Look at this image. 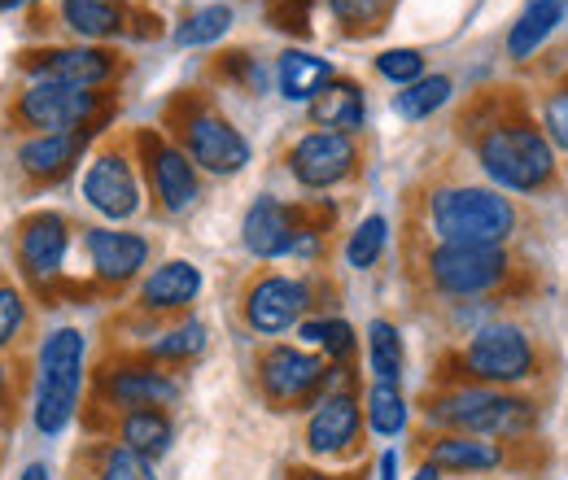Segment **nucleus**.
Here are the masks:
<instances>
[{"instance_id": "39448f33", "label": "nucleus", "mask_w": 568, "mask_h": 480, "mask_svg": "<svg viewBox=\"0 0 568 480\" xmlns=\"http://www.w3.org/2000/svg\"><path fill=\"white\" fill-rule=\"evenodd\" d=\"M547 398L468 380H433L420 398V432H473L529 441L542 432Z\"/></svg>"}, {"instance_id": "ea45409f", "label": "nucleus", "mask_w": 568, "mask_h": 480, "mask_svg": "<svg viewBox=\"0 0 568 480\" xmlns=\"http://www.w3.org/2000/svg\"><path fill=\"white\" fill-rule=\"evenodd\" d=\"M376 477H381V480H398V455H394V450H385V455H381V463H376Z\"/></svg>"}, {"instance_id": "a211bd4d", "label": "nucleus", "mask_w": 568, "mask_h": 480, "mask_svg": "<svg viewBox=\"0 0 568 480\" xmlns=\"http://www.w3.org/2000/svg\"><path fill=\"white\" fill-rule=\"evenodd\" d=\"M67 249H71V223L58 210H36L22 218L18 227V263L36 284L58 279L67 267Z\"/></svg>"}, {"instance_id": "393cba45", "label": "nucleus", "mask_w": 568, "mask_h": 480, "mask_svg": "<svg viewBox=\"0 0 568 480\" xmlns=\"http://www.w3.org/2000/svg\"><path fill=\"white\" fill-rule=\"evenodd\" d=\"M333 62L328 58H315L306 49H284L276 58V83H281V96L284 101H315L328 83H333Z\"/></svg>"}, {"instance_id": "72a5a7b5", "label": "nucleus", "mask_w": 568, "mask_h": 480, "mask_svg": "<svg viewBox=\"0 0 568 480\" xmlns=\"http://www.w3.org/2000/svg\"><path fill=\"white\" fill-rule=\"evenodd\" d=\"M227 31H232V4H202L175 27V44L180 49H202V44L223 40Z\"/></svg>"}, {"instance_id": "7ed1b4c3", "label": "nucleus", "mask_w": 568, "mask_h": 480, "mask_svg": "<svg viewBox=\"0 0 568 480\" xmlns=\"http://www.w3.org/2000/svg\"><path fill=\"white\" fill-rule=\"evenodd\" d=\"M407 275L428 302L511 306L538 293V275L516 245H407Z\"/></svg>"}, {"instance_id": "2eb2a0df", "label": "nucleus", "mask_w": 568, "mask_h": 480, "mask_svg": "<svg viewBox=\"0 0 568 480\" xmlns=\"http://www.w3.org/2000/svg\"><path fill=\"white\" fill-rule=\"evenodd\" d=\"M136 149H141L144 180H149L153 202H158L162 214H189V210L197 206V197H202L197 166H193V157L180 144L162 140L158 132H141Z\"/></svg>"}, {"instance_id": "e433bc0d", "label": "nucleus", "mask_w": 568, "mask_h": 480, "mask_svg": "<svg viewBox=\"0 0 568 480\" xmlns=\"http://www.w3.org/2000/svg\"><path fill=\"white\" fill-rule=\"evenodd\" d=\"M92 480H158L153 477V463L141 459L136 450L110 441L97 450V463H92Z\"/></svg>"}, {"instance_id": "c85d7f7f", "label": "nucleus", "mask_w": 568, "mask_h": 480, "mask_svg": "<svg viewBox=\"0 0 568 480\" xmlns=\"http://www.w3.org/2000/svg\"><path fill=\"white\" fill-rule=\"evenodd\" d=\"M62 22L79 40H114L128 31V13L119 0H62Z\"/></svg>"}, {"instance_id": "6ab92c4d", "label": "nucleus", "mask_w": 568, "mask_h": 480, "mask_svg": "<svg viewBox=\"0 0 568 480\" xmlns=\"http://www.w3.org/2000/svg\"><path fill=\"white\" fill-rule=\"evenodd\" d=\"M83 245H88V263H92L97 284H105V288L132 284L149 267V254H153V245L141 232H114V227H88Z\"/></svg>"}, {"instance_id": "58836bf2", "label": "nucleus", "mask_w": 568, "mask_h": 480, "mask_svg": "<svg viewBox=\"0 0 568 480\" xmlns=\"http://www.w3.org/2000/svg\"><path fill=\"white\" fill-rule=\"evenodd\" d=\"M22 328H27V297H22L13 284L0 279V349L18 341Z\"/></svg>"}, {"instance_id": "2f4dec72", "label": "nucleus", "mask_w": 568, "mask_h": 480, "mask_svg": "<svg viewBox=\"0 0 568 480\" xmlns=\"http://www.w3.org/2000/svg\"><path fill=\"white\" fill-rule=\"evenodd\" d=\"M450 92H455V83H450L446 74H425V79L398 88V96H394V114L407 119V123H425V119H433V114L450 101Z\"/></svg>"}, {"instance_id": "5701e85b", "label": "nucleus", "mask_w": 568, "mask_h": 480, "mask_svg": "<svg viewBox=\"0 0 568 480\" xmlns=\"http://www.w3.org/2000/svg\"><path fill=\"white\" fill-rule=\"evenodd\" d=\"M311 123L320 127V132H351L355 136L358 127H363V119H367V101H363V88H358L355 79H333L311 105Z\"/></svg>"}, {"instance_id": "9b49d317", "label": "nucleus", "mask_w": 568, "mask_h": 480, "mask_svg": "<svg viewBox=\"0 0 568 480\" xmlns=\"http://www.w3.org/2000/svg\"><path fill=\"white\" fill-rule=\"evenodd\" d=\"M97 398L101 407H110L114 415H128V411H166L184 398V380L162 367V362H149L141 354H128L119 362H110L101 376H97Z\"/></svg>"}, {"instance_id": "412c9836", "label": "nucleus", "mask_w": 568, "mask_h": 480, "mask_svg": "<svg viewBox=\"0 0 568 480\" xmlns=\"http://www.w3.org/2000/svg\"><path fill=\"white\" fill-rule=\"evenodd\" d=\"M202 293V272L189 258H166L162 267L141 279V310L144 315H184Z\"/></svg>"}, {"instance_id": "aec40b11", "label": "nucleus", "mask_w": 568, "mask_h": 480, "mask_svg": "<svg viewBox=\"0 0 568 480\" xmlns=\"http://www.w3.org/2000/svg\"><path fill=\"white\" fill-rule=\"evenodd\" d=\"M114 70H119L114 53H105V49H97V44L49 49V53H40V58L31 62V74H36V79H53V83L88 88V92L105 88V83L114 79Z\"/></svg>"}, {"instance_id": "f3484780", "label": "nucleus", "mask_w": 568, "mask_h": 480, "mask_svg": "<svg viewBox=\"0 0 568 480\" xmlns=\"http://www.w3.org/2000/svg\"><path fill=\"white\" fill-rule=\"evenodd\" d=\"M302 227H306V210L263 193V197H254V206L245 210V218H241V245L263 263L288 258V249H293Z\"/></svg>"}, {"instance_id": "a878e982", "label": "nucleus", "mask_w": 568, "mask_h": 480, "mask_svg": "<svg viewBox=\"0 0 568 480\" xmlns=\"http://www.w3.org/2000/svg\"><path fill=\"white\" fill-rule=\"evenodd\" d=\"M83 153V132L67 136H31L18 144V166L31 180H62L74 166V157Z\"/></svg>"}, {"instance_id": "20e7f679", "label": "nucleus", "mask_w": 568, "mask_h": 480, "mask_svg": "<svg viewBox=\"0 0 568 480\" xmlns=\"http://www.w3.org/2000/svg\"><path fill=\"white\" fill-rule=\"evenodd\" d=\"M556 367H560L556 349L529 319L495 315V319L468 328L442 354L433 380H468V385H495V389L551 398Z\"/></svg>"}, {"instance_id": "f257e3e1", "label": "nucleus", "mask_w": 568, "mask_h": 480, "mask_svg": "<svg viewBox=\"0 0 568 480\" xmlns=\"http://www.w3.org/2000/svg\"><path fill=\"white\" fill-rule=\"evenodd\" d=\"M455 136L473 166L511 197L538 202L568 188L565 157L556 153L525 83H490L473 92L455 114Z\"/></svg>"}, {"instance_id": "423d86ee", "label": "nucleus", "mask_w": 568, "mask_h": 480, "mask_svg": "<svg viewBox=\"0 0 568 480\" xmlns=\"http://www.w3.org/2000/svg\"><path fill=\"white\" fill-rule=\"evenodd\" d=\"M420 463H433L442 477H490V472H542L551 450L542 437L507 441V437H473V432H420Z\"/></svg>"}, {"instance_id": "a19ab883", "label": "nucleus", "mask_w": 568, "mask_h": 480, "mask_svg": "<svg viewBox=\"0 0 568 480\" xmlns=\"http://www.w3.org/2000/svg\"><path fill=\"white\" fill-rule=\"evenodd\" d=\"M459 480H542V472H490V477H459Z\"/></svg>"}, {"instance_id": "4be33fe9", "label": "nucleus", "mask_w": 568, "mask_h": 480, "mask_svg": "<svg viewBox=\"0 0 568 480\" xmlns=\"http://www.w3.org/2000/svg\"><path fill=\"white\" fill-rule=\"evenodd\" d=\"M568 18V0H525L520 4V13H516V22L507 27V58L516 62V67H529L542 49H547V40L560 31V22Z\"/></svg>"}, {"instance_id": "473e14b6", "label": "nucleus", "mask_w": 568, "mask_h": 480, "mask_svg": "<svg viewBox=\"0 0 568 480\" xmlns=\"http://www.w3.org/2000/svg\"><path fill=\"white\" fill-rule=\"evenodd\" d=\"M538 119H542V127L556 144V153L565 157L568 171V67L560 74H551V83L538 92Z\"/></svg>"}, {"instance_id": "dca6fc26", "label": "nucleus", "mask_w": 568, "mask_h": 480, "mask_svg": "<svg viewBox=\"0 0 568 480\" xmlns=\"http://www.w3.org/2000/svg\"><path fill=\"white\" fill-rule=\"evenodd\" d=\"M83 202L110 223H128L141 210V180L123 149H101L83 171Z\"/></svg>"}, {"instance_id": "c03bdc74", "label": "nucleus", "mask_w": 568, "mask_h": 480, "mask_svg": "<svg viewBox=\"0 0 568 480\" xmlns=\"http://www.w3.org/2000/svg\"><path fill=\"white\" fill-rule=\"evenodd\" d=\"M412 480H442V472H437L433 463H420V468H416V477H412Z\"/></svg>"}, {"instance_id": "a18cd8bd", "label": "nucleus", "mask_w": 568, "mask_h": 480, "mask_svg": "<svg viewBox=\"0 0 568 480\" xmlns=\"http://www.w3.org/2000/svg\"><path fill=\"white\" fill-rule=\"evenodd\" d=\"M22 4H31V0H0V9H4V13H13V9H22Z\"/></svg>"}, {"instance_id": "c756f323", "label": "nucleus", "mask_w": 568, "mask_h": 480, "mask_svg": "<svg viewBox=\"0 0 568 480\" xmlns=\"http://www.w3.org/2000/svg\"><path fill=\"white\" fill-rule=\"evenodd\" d=\"M367 371L372 380H385V385H403V371H407V345L394 319H372L367 324Z\"/></svg>"}, {"instance_id": "f03ea898", "label": "nucleus", "mask_w": 568, "mask_h": 480, "mask_svg": "<svg viewBox=\"0 0 568 480\" xmlns=\"http://www.w3.org/2000/svg\"><path fill=\"white\" fill-rule=\"evenodd\" d=\"M534 206L455 166L420 184L412 202V245H516L534 232Z\"/></svg>"}, {"instance_id": "f8f14e48", "label": "nucleus", "mask_w": 568, "mask_h": 480, "mask_svg": "<svg viewBox=\"0 0 568 480\" xmlns=\"http://www.w3.org/2000/svg\"><path fill=\"white\" fill-rule=\"evenodd\" d=\"M315 306V293H311V279L302 275H284V272H258L245 293H241V324L254 333V337H284L293 333L306 310Z\"/></svg>"}, {"instance_id": "7c9ffc66", "label": "nucleus", "mask_w": 568, "mask_h": 480, "mask_svg": "<svg viewBox=\"0 0 568 480\" xmlns=\"http://www.w3.org/2000/svg\"><path fill=\"white\" fill-rule=\"evenodd\" d=\"M297 337L306 349H320L333 367H351L355 362L358 337L346 319H302L297 324Z\"/></svg>"}, {"instance_id": "ddd939ff", "label": "nucleus", "mask_w": 568, "mask_h": 480, "mask_svg": "<svg viewBox=\"0 0 568 480\" xmlns=\"http://www.w3.org/2000/svg\"><path fill=\"white\" fill-rule=\"evenodd\" d=\"M358 166H363V144L351 132H306L284 153V171L311 193L342 188L346 180H355Z\"/></svg>"}, {"instance_id": "f704fd0d", "label": "nucleus", "mask_w": 568, "mask_h": 480, "mask_svg": "<svg viewBox=\"0 0 568 480\" xmlns=\"http://www.w3.org/2000/svg\"><path fill=\"white\" fill-rule=\"evenodd\" d=\"M394 4L398 0H328V9H333V18H337V27L346 31V35H376L385 22H389V13H394Z\"/></svg>"}, {"instance_id": "6e6552de", "label": "nucleus", "mask_w": 568, "mask_h": 480, "mask_svg": "<svg viewBox=\"0 0 568 480\" xmlns=\"http://www.w3.org/2000/svg\"><path fill=\"white\" fill-rule=\"evenodd\" d=\"M333 362L306 345L267 341L254 358V385L267 411H311L315 398L328 389Z\"/></svg>"}, {"instance_id": "0eeeda50", "label": "nucleus", "mask_w": 568, "mask_h": 480, "mask_svg": "<svg viewBox=\"0 0 568 480\" xmlns=\"http://www.w3.org/2000/svg\"><path fill=\"white\" fill-rule=\"evenodd\" d=\"M83 371H88L83 333L79 328H53L40 341V354H36V407H31V419L44 437L67 432V423L79 411Z\"/></svg>"}, {"instance_id": "c9c22d12", "label": "nucleus", "mask_w": 568, "mask_h": 480, "mask_svg": "<svg viewBox=\"0 0 568 480\" xmlns=\"http://www.w3.org/2000/svg\"><path fill=\"white\" fill-rule=\"evenodd\" d=\"M385 245H389V223H385V214H367L355 232H351V241H346V263H351L355 272H372V267L381 263Z\"/></svg>"}, {"instance_id": "b1692460", "label": "nucleus", "mask_w": 568, "mask_h": 480, "mask_svg": "<svg viewBox=\"0 0 568 480\" xmlns=\"http://www.w3.org/2000/svg\"><path fill=\"white\" fill-rule=\"evenodd\" d=\"M114 441H119V446H128V450H136V455L149 459V463H158V459L171 450V441H175L171 411L149 407V411L114 415Z\"/></svg>"}, {"instance_id": "bb28decb", "label": "nucleus", "mask_w": 568, "mask_h": 480, "mask_svg": "<svg viewBox=\"0 0 568 480\" xmlns=\"http://www.w3.org/2000/svg\"><path fill=\"white\" fill-rule=\"evenodd\" d=\"M206 341H211V337H206V324H202V319H180V324L153 333L136 354L149 358V362H162V367L175 371V367L197 362V358L206 354Z\"/></svg>"}, {"instance_id": "cd10ccee", "label": "nucleus", "mask_w": 568, "mask_h": 480, "mask_svg": "<svg viewBox=\"0 0 568 480\" xmlns=\"http://www.w3.org/2000/svg\"><path fill=\"white\" fill-rule=\"evenodd\" d=\"M363 423L372 437H403L407 423H412V407H407V394L403 385H385V380H372L363 389Z\"/></svg>"}, {"instance_id": "37998d69", "label": "nucleus", "mask_w": 568, "mask_h": 480, "mask_svg": "<svg viewBox=\"0 0 568 480\" xmlns=\"http://www.w3.org/2000/svg\"><path fill=\"white\" fill-rule=\"evenodd\" d=\"M18 480H53V472H49V463H27Z\"/></svg>"}, {"instance_id": "4c0bfd02", "label": "nucleus", "mask_w": 568, "mask_h": 480, "mask_svg": "<svg viewBox=\"0 0 568 480\" xmlns=\"http://www.w3.org/2000/svg\"><path fill=\"white\" fill-rule=\"evenodd\" d=\"M376 74L389 79V83H398V88H407V83L425 79V53L420 49H385L376 58Z\"/></svg>"}, {"instance_id": "9d476101", "label": "nucleus", "mask_w": 568, "mask_h": 480, "mask_svg": "<svg viewBox=\"0 0 568 480\" xmlns=\"http://www.w3.org/2000/svg\"><path fill=\"white\" fill-rule=\"evenodd\" d=\"M363 398L355 389V376L351 367H333L328 376V389L315 398V407L306 411L302 423V441H306V455L311 459H351L363 446Z\"/></svg>"}, {"instance_id": "4468645a", "label": "nucleus", "mask_w": 568, "mask_h": 480, "mask_svg": "<svg viewBox=\"0 0 568 480\" xmlns=\"http://www.w3.org/2000/svg\"><path fill=\"white\" fill-rule=\"evenodd\" d=\"M101 110V92L67 88L53 79H31V88L18 96V119L22 127H36V136H67L83 132Z\"/></svg>"}, {"instance_id": "79ce46f5", "label": "nucleus", "mask_w": 568, "mask_h": 480, "mask_svg": "<svg viewBox=\"0 0 568 480\" xmlns=\"http://www.w3.org/2000/svg\"><path fill=\"white\" fill-rule=\"evenodd\" d=\"M288 480H351V477H333V472H315V468H293Z\"/></svg>"}, {"instance_id": "1a4fd4ad", "label": "nucleus", "mask_w": 568, "mask_h": 480, "mask_svg": "<svg viewBox=\"0 0 568 480\" xmlns=\"http://www.w3.org/2000/svg\"><path fill=\"white\" fill-rule=\"evenodd\" d=\"M171 123H175V136H180V149L193 157L197 171L206 175H241L250 166V140L241 136V127L219 114L206 101H175L171 105Z\"/></svg>"}, {"instance_id": "49530a36", "label": "nucleus", "mask_w": 568, "mask_h": 480, "mask_svg": "<svg viewBox=\"0 0 568 480\" xmlns=\"http://www.w3.org/2000/svg\"><path fill=\"white\" fill-rule=\"evenodd\" d=\"M4 385H9V376H4V362H0V398H4Z\"/></svg>"}]
</instances>
